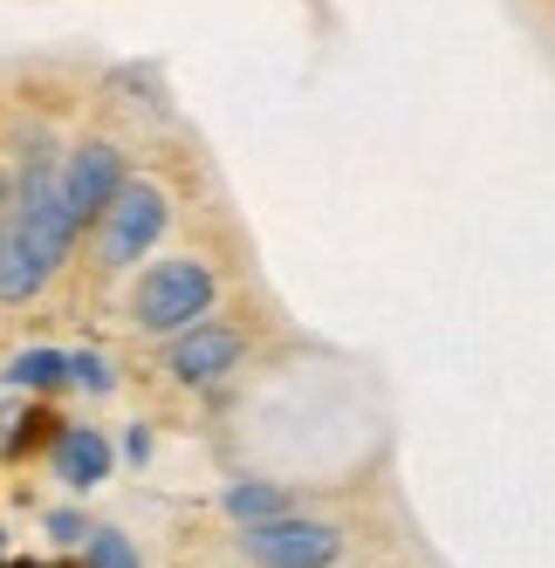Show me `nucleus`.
<instances>
[{
  "instance_id": "3",
  "label": "nucleus",
  "mask_w": 555,
  "mask_h": 568,
  "mask_svg": "<svg viewBox=\"0 0 555 568\" xmlns=\"http://www.w3.org/2000/svg\"><path fill=\"white\" fill-rule=\"evenodd\" d=\"M241 555L261 568H330L343 555V535L330 520L268 514V520H241Z\"/></svg>"
},
{
  "instance_id": "11",
  "label": "nucleus",
  "mask_w": 555,
  "mask_h": 568,
  "mask_svg": "<svg viewBox=\"0 0 555 568\" xmlns=\"http://www.w3.org/2000/svg\"><path fill=\"white\" fill-rule=\"evenodd\" d=\"M90 568H138V555H131L124 535H110V527H103V535L90 541Z\"/></svg>"
},
{
  "instance_id": "14",
  "label": "nucleus",
  "mask_w": 555,
  "mask_h": 568,
  "mask_svg": "<svg viewBox=\"0 0 555 568\" xmlns=\"http://www.w3.org/2000/svg\"><path fill=\"white\" fill-rule=\"evenodd\" d=\"M8 199H14V185H8V172H0V206H8Z\"/></svg>"
},
{
  "instance_id": "1",
  "label": "nucleus",
  "mask_w": 555,
  "mask_h": 568,
  "mask_svg": "<svg viewBox=\"0 0 555 568\" xmlns=\"http://www.w3.org/2000/svg\"><path fill=\"white\" fill-rule=\"evenodd\" d=\"M69 240H75V220H69V206H62L56 165L21 172V192L0 206V302L42 295V281L62 267Z\"/></svg>"
},
{
  "instance_id": "2",
  "label": "nucleus",
  "mask_w": 555,
  "mask_h": 568,
  "mask_svg": "<svg viewBox=\"0 0 555 568\" xmlns=\"http://www.w3.org/2000/svg\"><path fill=\"white\" fill-rule=\"evenodd\" d=\"M213 308V267L206 261H158L144 281H138V322L158 336H172V329H192Z\"/></svg>"
},
{
  "instance_id": "6",
  "label": "nucleus",
  "mask_w": 555,
  "mask_h": 568,
  "mask_svg": "<svg viewBox=\"0 0 555 568\" xmlns=\"http://www.w3.org/2000/svg\"><path fill=\"white\" fill-rule=\"evenodd\" d=\"M233 363H241V336L233 329H213V322H192V329L172 343V371L185 377V384H213V377H226Z\"/></svg>"
},
{
  "instance_id": "13",
  "label": "nucleus",
  "mask_w": 555,
  "mask_h": 568,
  "mask_svg": "<svg viewBox=\"0 0 555 568\" xmlns=\"http://www.w3.org/2000/svg\"><path fill=\"white\" fill-rule=\"evenodd\" d=\"M124 453H131V459H151V432H144V425H131V438H124Z\"/></svg>"
},
{
  "instance_id": "7",
  "label": "nucleus",
  "mask_w": 555,
  "mask_h": 568,
  "mask_svg": "<svg viewBox=\"0 0 555 568\" xmlns=\"http://www.w3.org/2000/svg\"><path fill=\"white\" fill-rule=\"evenodd\" d=\"M56 479H62V486H83V494H90L97 479H110V445H103L90 425H69V432L56 438Z\"/></svg>"
},
{
  "instance_id": "12",
  "label": "nucleus",
  "mask_w": 555,
  "mask_h": 568,
  "mask_svg": "<svg viewBox=\"0 0 555 568\" xmlns=\"http://www.w3.org/2000/svg\"><path fill=\"white\" fill-rule=\"evenodd\" d=\"M49 527H56V541H83V520H75V514H56Z\"/></svg>"
},
{
  "instance_id": "10",
  "label": "nucleus",
  "mask_w": 555,
  "mask_h": 568,
  "mask_svg": "<svg viewBox=\"0 0 555 568\" xmlns=\"http://www.w3.org/2000/svg\"><path fill=\"white\" fill-rule=\"evenodd\" d=\"M62 377H75V384H90L97 397H103V390L117 384V377H110V363H103L97 349H83V356H62Z\"/></svg>"
},
{
  "instance_id": "5",
  "label": "nucleus",
  "mask_w": 555,
  "mask_h": 568,
  "mask_svg": "<svg viewBox=\"0 0 555 568\" xmlns=\"http://www.w3.org/2000/svg\"><path fill=\"white\" fill-rule=\"evenodd\" d=\"M56 185H62L69 220L90 226L110 199H117V185H124V151H117V144H75L62 165H56Z\"/></svg>"
},
{
  "instance_id": "9",
  "label": "nucleus",
  "mask_w": 555,
  "mask_h": 568,
  "mask_svg": "<svg viewBox=\"0 0 555 568\" xmlns=\"http://www.w3.org/2000/svg\"><path fill=\"white\" fill-rule=\"evenodd\" d=\"M62 377V349H21L14 363H8V384H28V390H42V384H56Z\"/></svg>"
},
{
  "instance_id": "8",
  "label": "nucleus",
  "mask_w": 555,
  "mask_h": 568,
  "mask_svg": "<svg viewBox=\"0 0 555 568\" xmlns=\"http://www.w3.org/2000/svg\"><path fill=\"white\" fill-rule=\"evenodd\" d=\"M226 514L233 520H268V514H282V494L261 479H241V486H226Z\"/></svg>"
},
{
  "instance_id": "4",
  "label": "nucleus",
  "mask_w": 555,
  "mask_h": 568,
  "mask_svg": "<svg viewBox=\"0 0 555 568\" xmlns=\"http://www.w3.org/2000/svg\"><path fill=\"white\" fill-rule=\"evenodd\" d=\"M103 220V261L110 267H131L138 254H151L158 247V233H165V220H172V206H165V192H158V185H117V199H110V206L97 213Z\"/></svg>"
}]
</instances>
